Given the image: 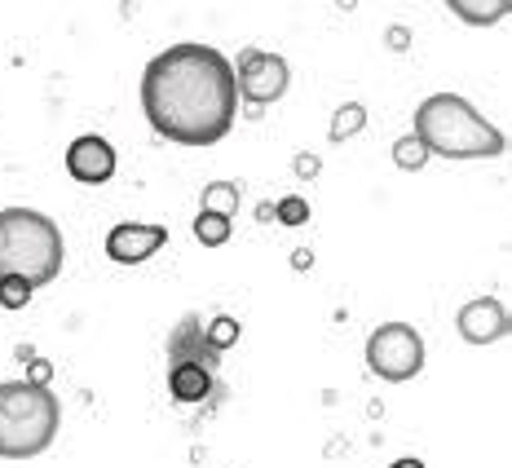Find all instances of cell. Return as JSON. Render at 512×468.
Wrapping results in <instances>:
<instances>
[{
    "mask_svg": "<svg viewBox=\"0 0 512 468\" xmlns=\"http://www.w3.org/2000/svg\"><path fill=\"white\" fill-rule=\"evenodd\" d=\"M142 111L159 137L177 146H212L234 129V67L212 45H173L142 71Z\"/></svg>",
    "mask_w": 512,
    "mask_h": 468,
    "instance_id": "cell-1",
    "label": "cell"
},
{
    "mask_svg": "<svg viewBox=\"0 0 512 468\" xmlns=\"http://www.w3.org/2000/svg\"><path fill=\"white\" fill-rule=\"evenodd\" d=\"M415 137L429 155L442 159H499L508 151V137L486 120L460 93H433L415 106Z\"/></svg>",
    "mask_w": 512,
    "mask_h": 468,
    "instance_id": "cell-2",
    "label": "cell"
},
{
    "mask_svg": "<svg viewBox=\"0 0 512 468\" xmlns=\"http://www.w3.org/2000/svg\"><path fill=\"white\" fill-rule=\"evenodd\" d=\"M67 243L53 217L36 208H0V279H23L40 292L62 274Z\"/></svg>",
    "mask_w": 512,
    "mask_h": 468,
    "instance_id": "cell-3",
    "label": "cell"
},
{
    "mask_svg": "<svg viewBox=\"0 0 512 468\" xmlns=\"http://www.w3.org/2000/svg\"><path fill=\"white\" fill-rule=\"evenodd\" d=\"M62 424V402L53 389L31 380H5L0 385V460H31L45 455Z\"/></svg>",
    "mask_w": 512,
    "mask_h": 468,
    "instance_id": "cell-4",
    "label": "cell"
},
{
    "mask_svg": "<svg viewBox=\"0 0 512 468\" xmlns=\"http://www.w3.org/2000/svg\"><path fill=\"white\" fill-rule=\"evenodd\" d=\"M367 367L371 376L402 385L424 371V340L411 323H380L367 340Z\"/></svg>",
    "mask_w": 512,
    "mask_h": 468,
    "instance_id": "cell-5",
    "label": "cell"
},
{
    "mask_svg": "<svg viewBox=\"0 0 512 468\" xmlns=\"http://www.w3.org/2000/svg\"><path fill=\"white\" fill-rule=\"evenodd\" d=\"M292 84V67H287L283 53H270V49H248L234 67V93L252 106H270L279 102Z\"/></svg>",
    "mask_w": 512,
    "mask_h": 468,
    "instance_id": "cell-6",
    "label": "cell"
},
{
    "mask_svg": "<svg viewBox=\"0 0 512 468\" xmlns=\"http://www.w3.org/2000/svg\"><path fill=\"white\" fill-rule=\"evenodd\" d=\"M164 243H168L164 226H151V221H120V226L106 230V257L115 265H142V261H151Z\"/></svg>",
    "mask_w": 512,
    "mask_h": 468,
    "instance_id": "cell-7",
    "label": "cell"
},
{
    "mask_svg": "<svg viewBox=\"0 0 512 468\" xmlns=\"http://www.w3.org/2000/svg\"><path fill=\"white\" fill-rule=\"evenodd\" d=\"M115 164H120V159H115V146L98 133H84L67 146V173L76 177L80 186H106L115 177Z\"/></svg>",
    "mask_w": 512,
    "mask_h": 468,
    "instance_id": "cell-8",
    "label": "cell"
},
{
    "mask_svg": "<svg viewBox=\"0 0 512 468\" xmlns=\"http://www.w3.org/2000/svg\"><path fill=\"white\" fill-rule=\"evenodd\" d=\"M455 332H460L468 345H495V340L508 336V310L495 296H473V301L460 305L455 314Z\"/></svg>",
    "mask_w": 512,
    "mask_h": 468,
    "instance_id": "cell-9",
    "label": "cell"
},
{
    "mask_svg": "<svg viewBox=\"0 0 512 468\" xmlns=\"http://www.w3.org/2000/svg\"><path fill=\"white\" fill-rule=\"evenodd\" d=\"M168 393L177 402H204L212 393V371L199 363H173L168 367Z\"/></svg>",
    "mask_w": 512,
    "mask_h": 468,
    "instance_id": "cell-10",
    "label": "cell"
},
{
    "mask_svg": "<svg viewBox=\"0 0 512 468\" xmlns=\"http://www.w3.org/2000/svg\"><path fill=\"white\" fill-rule=\"evenodd\" d=\"M451 9L460 23H468V27H490V23H504L508 18V0H451Z\"/></svg>",
    "mask_w": 512,
    "mask_h": 468,
    "instance_id": "cell-11",
    "label": "cell"
},
{
    "mask_svg": "<svg viewBox=\"0 0 512 468\" xmlns=\"http://www.w3.org/2000/svg\"><path fill=\"white\" fill-rule=\"evenodd\" d=\"M239 186L234 182H208L204 186V195H199V212H217V217H230L234 221V212H239Z\"/></svg>",
    "mask_w": 512,
    "mask_h": 468,
    "instance_id": "cell-12",
    "label": "cell"
},
{
    "mask_svg": "<svg viewBox=\"0 0 512 468\" xmlns=\"http://www.w3.org/2000/svg\"><path fill=\"white\" fill-rule=\"evenodd\" d=\"M367 129V106L362 102H345V106H336V115H332V129H327V137L340 146V142H349L354 133Z\"/></svg>",
    "mask_w": 512,
    "mask_h": 468,
    "instance_id": "cell-13",
    "label": "cell"
},
{
    "mask_svg": "<svg viewBox=\"0 0 512 468\" xmlns=\"http://www.w3.org/2000/svg\"><path fill=\"white\" fill-rule=\"evenodd\" d=\"M230 234H234L230 217H217V212H199L195 217V239L204 248H221V243H230Z\"/></svg>",
    "mask_w": 512,
    "mask_h": 468,
    "instance_id": "cell-14",
    "label": "cell"
},
{
    "mask_svg": "<svg viewBox=\"0 0 512 468\" xmlns=\"http://www.w3.org/2000/svg\"><path fill=\"white\" fill-rule=\"evenodd\" d=\"M393 164H398L402 173H420V168L429 164V151H424L420 137L407 133V137H398V142H393Z\"/></svg>",
    "mask_w": 512,
    "mask_h": 468,
    "instance_id": "cell-15",
    "label": "cell"
},
{
    "mask_svg": "<svg viewBox=\"0 0 512 468\" xmlns=\"http://www.w3.org/2000/svg\"><path fill=\"white\" fill-rule=\"evenodd\" d=\"M239 332H243V327H239V318L217 314V318H212V323L204 327V340L212 345V354H221V349H230L234 340H239Z\"/></svg>",
    "mask_w": 512,
    "mask_h": 468,
    "instance_id": "cell-16",
    "label": "cell"
},
{
    "mask_svg": "<svg viewBox=\"0 0 512 468\" xmlns=\"http://www.w3.org/2000/svg\"><path fill=\"white\" fill-rule=\"evenodd\" d=\"M31 296H36V287H31V283L0 279V310H23V305H31Z\"/></svg>",
    "mask_w": 512,
    "mask_h": 468,
    "instance_id": "cell-17",
    "label": "cell"
},
{
    "mask_svg": "<svg viewBox=\"0 0 512 468\" xmlns=\"http://www.w3.org/2000/svg\"><path fill=\"white\" fill-rule=\"evenodd\" d=\"M274 217H279V226H305V221H309V204L301 195H287V199H279Z\"/></svg>",
    "mask_w": 512,
    "mask_h": 468,
    "instance_id": "cell-18",
    "label": "cell"
},
{
    "mask_svg": "<svg viewBox=\"0 0 512 468\" xmlns=\"http://www.w3.org/2000/svg\"><path fill=\"white\" fill-rule=\"evenodd\" d=\"M384 45H389L393 53H402V49L411 45V31L407 27H389V31H384Z\"/></svg>",
    "mask_w": 512,
    "mask_h": 468,
    "instance_id": "cell-19",
    "label": "cell"
},
{
    "mask_svg": "<svg viewBox=\"0 0 512 468\" xmlns=\"http://www.w3.org/2000/svg\"><path fill=\"white\" fill-rule=\"evenodd\" d=\"M49 376H53V367L45 363V358H36V363L27 367V380H31V385H45V389H49Z\"/></svg>",
    "mask_w": 512,
    "mask_h": 468,
    "instance_id": "cell-20",
    "label": "cell"
},
{
    "mask_svg": "<svg viewBox=\"0 0 512 468\" xmlns=\"http://www.w3.org/2000/svg\"><path fill=\"white\" fill-rule=\"evenodd\" d=\"M318 168H323L318 155H296V177H318Z\"/></svg>",
    "mask_w": 512,
    "mask_h": 468,
    "instance_id": "cell-21",
    "label": "cell"
},
{
    "mask_svg": "<svg viewBox=\"0 0 512 468\" xmlns=\"http://www.w3.org/2000/svg\"><path fill=\"white\" fill-rule=\"evenodd\" d=\"M292 265H296V270H309V265H314V252H309V248L292 252Z\"/></svg>",
    "mask_w": 512,
    "mask_h": 468,
    "instance_id": "cell-22",
    "label": "cell"
},
{
    "mask_svg": "<svg viewBox=\"0 0 512 468\" xmlns=\"http://www.w3.org/2000/svg\"><path fill=\"white\" fill-rule=\"evenodd\" d=\"M389 468H429V464H424V460H411V455H407V460H393Z\"/></svg>",
    "mask_w": 512,
    "mask_h": 468,
    "instance_id": "cell-23",
    "label": "cell"
}]
</instances>
